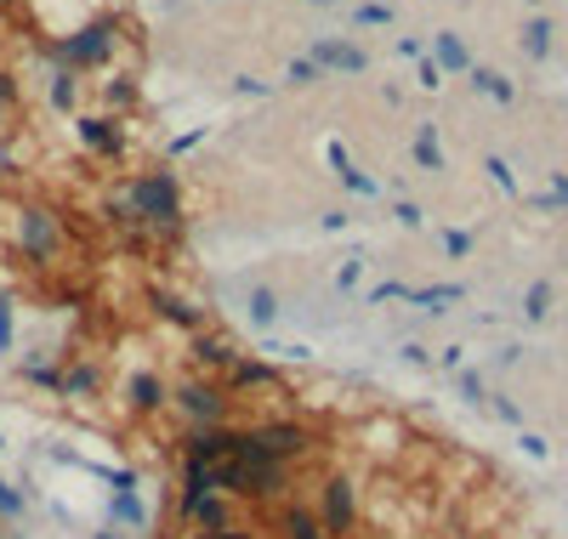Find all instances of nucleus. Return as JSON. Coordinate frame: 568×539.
<instances>
[{
    "mask_svg": "<svg viewBox=\"0 0 568 539\" xmlns=\"http://www.w3.org/2000/svg\"><path fill=\"white\" fill-rule=\"evenodd\" d=\"M353 511H358L353 482H347V477H336V482L324 488V528H329V539H342V533L353 528Z\"/></svg>",
    "mask_w": 568,
    "mask_h": 539,
    "instance_id": "nucleus-1",
    "label": "nucleus"
},
{
    "mask_svg": "<svg viewBox=\"0 0 568 539\" xmlns=\"http://www.w3.org/2000/svg\"><path fill=\"white\" fill-rule=\"evenodd\" d=\"M131 200H136V211L142 216H149V222H176V193H171V182H136V193H131Z\"/></svg>",
    "mask_w": 568,
    "mask_h": 539,
    "instance_id": "nucleus-2",
    "label": "nucleus"
},
{
    "mask_svg": "<svg viewBox=\"0 0 568 539\" xmlns=\"http://www.w3.org/2000/svg\"><path fill=\"white\" fill-rule=\"evenodd\" d=\"M278 539H329V528L307 506H291V511H284V522H278Z\"/></svg>",
    "mask_w": 568,
    "mask_h": 539,
    "instance_id": "nucleus-3",
    "label": "nucleus"
},
{
    "mask_svg": "<svg viewBox=\"0 0 568 539\" xmlns=\"http://www.w3.org/2000/svg\"><path fill=\"white\" fill-rule=\"evenodd\" d=\"M23 244H29L34 256H45V251H52V244H58V227H52V216H45V211H23Z\"/></svg>",
    "mask_w": 568,
    "mask_h": 539,
    "instance_id": "nucleus-4",
    "label": "nucleus"
},
{
    "mask_svg": "<svg viewBox=\"0 0 568 539\" xmlns=\"http://www.w3.org/2000/svg\"><path fill=\"white\" fill-rule=\"evenodd\" d=\"M182 409H187V415H216L222 404H211V391L194 386V391H182Z\"/></svg>",
    "mask_w": 568,
    "mask_h": 539,
    "instance_id": "nucleus-5",
    "label": "nucleus"
},
{
    "mask_svg": "<svg viewBox=\"0 0 568 539\" xmlns=\"http://www.w3.org/2000/svg\"><path fill=\"white\" fill-rule=\"evenodd\" d=\"M194 539H256L251 528H200Z\"/></svg>",
    "mask_w": 568,
    "mask_h": 539,
    "instance_id": "nucleus-6",
    "label": "nucleus"
},
{
    "mask_svg": "<svg viewBox=\"0 0 568 539\" xmlns=\"http://www.w3.org/2000/svg\"><path fill=\"white\" fill-rule=\"evenodd\" d=\"M0 511H18V495H12L7 482H0Z\"/></svg>",
    "mask_w": 568,
    "mask_h": 539,
    "instance_id": "nucleus-7",
    "label": "nucleus"
}]
</instances>
